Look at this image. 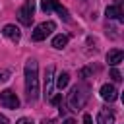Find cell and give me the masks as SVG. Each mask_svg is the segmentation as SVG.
<instances>
[{
	"label": "cell",
	"mask_w": 124,
	"mask_h": 124,
	"mask_svg": "<svg viewBox=\"0 0 124 124\" xmlns=\"http://www.w3.org/2000/svg\"><path fill=\"white\" fill-rule=\"evenodd\" d=\"M8 76H10V70H0V81H8Z\"/></svg>",
	"instance_id": "2e32d148"
},
{
	"label": "cell",
	"mask_w": 124,
	"mask_h": 124,
	"mask_svg": "<svg viewBox=\"0 0 124 124\" xmlns=\"http://www.w3.org/2000/svg\"><path fill=\"white\" fill-rule=\"evenodd\" d=\"M101 99H105V101H108V103H112V101H116V97H118V91H116V87L114 85H110V83H105L103 87H101Z\"/></svg>",
	"instance_id": "52a82bcc"
},
{
	"label": "cell",
	"mask_w": 124,
	"mask_h": 124,
	"mask_svg": "<svg viewBox=\"0 0 124 124\" xmlns=\"http://www.w3.org/2000/svg\"><path fill=\"white\" fill-rule=\"evenodd\" d=\"M52 74H54V68L48 66L45 72V99H50V93H52Z\"/></svg>",
	"instance_id": "8fae6325"
},
{
	"label": "cell",
	"mask_w": 124,
	"mask_h": 124,
	"mask_svg": "<svg viewBox=\"0 0 124 124\" xmlns=\"http://www.w3.org/2000/svg\"><path fill=\"white\" fill-rule=\"evenodd\" d=\"M122 60H124V52H122V50L112 48V50H108V52H107V62H108L112 68H116Z\"/></svg>",
	"instance_id": "ba28073f"
},
{
	"label": "cell",
	"mask_w": 124,
	"mask_h": 124,
	"mask_svg": "<svg viewBox=\"0 0 124 124\" xmlns=\"http://www.w3.org/2000/svg\"><path fill=\"white\" fill-rule=\"evenodd\" d=\"M43 124H54V120H45Z\"/></svg>",
	"instance_id": "7402d4cb"
},
{
	"label": "cell",
	"mask_w": 124,
	"mask_h": 124,
	"mask_svg": "<svg viewBox=\"0 0 124 124\" xmlns=\"http://www.w3.org/2000/svg\"><path fill=\"white\" fill-rule=\"evenodd\" d=\"M2 33H4V37H8V39H10V41H14V43H17V41H19V37H21V31H19L16 25H12V23L4 25Z\"/></svg>",
	"instance_id": "30bf717a"
},
{
	"label": "cell",
	"mask_w": 124,
	"mask_h": 124,
	"mask_svg": "<svg viewBox=\"0 0 124 124\" xmlns=\"http://www.w3.org/2000/svg\"><path fill=\"white\" fill-rule=\"evenodd\" d=\"M54 29H56V23H54V21H43V23H39V25L33 29L31 39H33V41H45Z\"/></svg>",
	"instance_id": "277c9868"
},
{
	"label": "cell",
	"mask_w": 124,
	"mask_h": 124,
	"mask_svg": "<svg viewBox=\"0 0 124 124\" xmlns=\"http://www.w3.org/2000/svg\"><path fill=\"white\" fill-rule=\"evenodd\" d=\"M16 124H35V122H33L31 118H25V116H23V118H19V120H17Z\"/></svg>",
	"instance_id": "ac0fdd59"
},
{
	"label": "cell",
	"mask_w": 124,
	"mask_h": 124,
	"mask_svg": "<svg viewBox=\"0 0 124 124\" xmlns=\"http://www.w3.org/2000/svg\"><path fill=\"white\" fill-rule=\"evenodd\" d=\"M83 124H93V118H91V114H83Z\"/></svg>",
	"instance_id": "d6986e66"
},
{
	"label": "cell",
	"mask_w": 124,
	"mask_h": 124,
	"mask_svg": "<svg viewBox=\"0 0 124 124\" xmlns=\"http://www.w3.org/2000/svg\"><path fill=\"white\" fill-rule=\"evenodd\" d=\"M68 83H70V74H68V72L58 74V78H56V87H58V89H64V87H68Z\"/></svg>",
	"instance_id": "4fadbf2b"
},
{
	"label": "cell",
	"mask_w": 124,
	"mask_h": 124,
	"mask_svg": "<svg viewBox=\"0 0 124 124\" xmlns=\"http://www.w3.org/2000/svg\"><path fill=\"white\" fill-rule=\"evenodd\" d=\"M110 78H112L114 81H120V79H122V76H120V72H118L116 68H112V70H110Z\"/></svg>",
	"instance_id": "9a60e30c"
},
{
	"label": "cell",
	"mask_w": 124,
	"mask_h": 124,
	"mask_svg": "<svg viewBox=\"0 0 124 124\" xmlns=\"http://www.w3.org/2000/svg\"><path fill=\"white\" fill-rule=\"evenodd\" d=\"M25 91L29 101L39 99V66L35 58H29L25 62Z\"/></svg>",
	"instance_id": "6da1fadb"
},
{
	"label": "cell",
	"mask_w": 124,
	"mask_h": 124,
	"mask_svg": "<svg viewBox=\"0 0 124 124\" xmlns=\"http://www.w3.org/2000/svg\"><path fill=\"white\" fill-rule=\"evenodd\" d=\"M87 97H89V87H87V85H76V87L72 89V93H70V107H72L74 110L81 108V107L85 105Z\"/></svg>",
	"instance_id": "7a4b0ae2"
},
{
	"label": "cell",
	"mask_w": 124,
	"mask_h": 124,
	"mask_svg": "<svg viewBox=\"0 0 124 124\" xmlns=\"http://www.w3.org/2000/svg\"><path fill=\"white\" fill-rule=\"evenodd\" d=\"M105 14H107V17H108V19L124 21V14H122V6H120V2H118V4H114V6H108Z\"/></svg>",
	"instance_id": "9c48e42d"
},
{
	"label": "cell",
	"mask_w": 124,
	"mask_h": 124,
	"mask_svg": "<svg viewBox=\"0 0 124 124\" xmlns=\"http://www.w3.org/2000/svg\"><path fill=\"white\" fill-rule=\"evenodd\" d=\"M48 101H50V103H52V105H58V103H60V101H62V95H54V97H50V99H48Z\"/></svg>",
	"instance_id": "e0dca14e"
},
{
	"label": "cell",
	"mask_w": 124,
	"mask_h": 124,
	"mask_svg": "<svg viewBox=\"0 0 124 124\" xmlns=\"http://www.w3.org/2000/svg\"><path fill=\"white\" fill-rule=\"evenodd\" d=\"M33 14H35V0H25L23 6L17 10V19L23 25H31L33 21Z\"/></svg>",
	"instance_id": "3957f363"
},
{
	"label": "cell",
	"mask_w": 124,
	"mask_h": 124,
	"mask_svg": "<svg viewBox=\"0 0 124 124\" xmlns=\"http://www.w3.org/2000/svg\"><path fill=\"white\" fill-rule=\"evenodd\" d=\"M0 124H10V122H8V118H6L4 114H0Z\"/></svg>",
	"instance_id": "ffe728a7"
},
{
	"label": "cell",
	"mask_w": 124,
	"mask_h": 124,
	"mask_svg": "<svg viewBox=\"0 0 124 124\" xmlns=\"http://www.w3.org/2000/svg\"><path fill=\"white\" fill-rule=\"evenodd\" d=\"M62 124H76V120H74V118H66Z\"/></svg>",
	"instance_id": "44dd1931"
},
{
	"label": "cell",
	"mask_w": 124,
	"mask_h": 124,
	"mask_svg": "<svg viewBox=\"0 0 124 124\" xmlns=\"http://www.w3.org/2000/svg\"><path fill=\"white\" fill-rule=\"evenodd\" d=\"M0 105L6 107V108H17L19 107V99L12 89H4L0 93Z\"/></svg>",
	"instance_id": "8992f818"
},
{
	"label": "cell",
	"mask_w": 124,
	"mask_h": 124,
	"mask_svg": "<svg viewBox=\"0 0 124 124\" xmlns=\"http://www.w3.org/2000/svg\"><path fill=\"white\" fill-rule=\"evenodd\" d=\"M68 45V37L66 35H56L54 39H52V46L54 48H64Z\"/></svg>",
	"instance_id": "5bb4252c"
},
{
	"label": "cell",
	"mask_w": 124,
	"mask_h": 124,
	"mask_svg": "<svg viewBox=\"0 0 124 124\" xmlns=\"http://www.w3.org/2000/svg\"><path fill=\"white\" fill-rule=\"evenodd\" d=\"M97 124H114V114L108 108H101L97 114Z\"/></svg>",
	"instance_id": "7c38bea8"
},
{
	"label": "cell",
	"mask_w": 124,
	"mask_h": 124,
	"mask_svg": "<svg viewBox=\"0 0 124 124\" xmlns=\"http://www.w3.org/2000/svg\"><path fill=\"white\" fill-rule=\"evenodd\" d=\"M41 10H43V12H46V14H48L50 10H56L64 21H68V19H70V17H68V10H66L58 0H41Z\"/></svg>",
	"instance_id": "5b68a950"
}]
</instances>
